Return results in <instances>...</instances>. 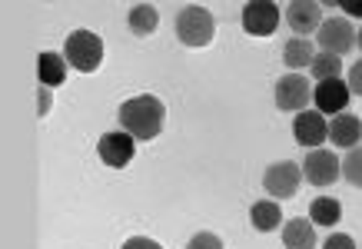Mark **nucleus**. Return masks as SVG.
Segmentation results:
<instances>
[{"mask_svg": "<svg viewBox=\"0 0 362 249\" xmlns=\"http://www.w3.org/2000/svg\"><path fill=\"white\" fill-rule=\"evenodd\" d=\"M163 123H166V107H163V100L153 97V93L133 97L120 107L123 133H130L136 143L156 140V137L163 133Z\"/></svg>", "mask_w": 362, "mask_h": 249, "instance_id": "nucleus-1", "label": "nucleus"}, {"mask_svg": "<svg viewBox=\"0 0 362 249\" xmlns=\"http://www.w3.org/2000/svg\"><path fill=\"white\" fill-rule=\"evenodd\" d=\"M213 33H216V21H213V13L206 7L189 4V7H183L176 13V37H180V44L206 47L213 40Z\"/></svg>", "mask_w": 362, "mask_h": 249, "instance_id": "nucleus-2", "label": "nucleus"}, {"mask_svg": "<svg viewBox=\"0 0 362 249\" xmlns=\"http://www.w3.org/2000/svg\"><path fill=\"white\" fill-rule=\"evenodd\" d=\"M66 64L80 70V74H93L103 64V40L93 30H74L64 44Z\"/></svg>", "mask_w": 362, "mask_h": 249, "instance_id": "nucleus-3", "label": "nucleus"}, {"mask_svg": "<svg viewBox=\"0 0 362 249\" xmlns=\"http://www.w3.org/2000/svg\"><path fill=\"white\" fill-rule=\"evenodd\" d=\"M299 180H303V166H296L293 160H279L266 170L263 186L273 199H293L299 193Z\"/></svg>", "mask_w": 362, "mask_h": 249, "instance_id": "nucleus-4", "label": "nucleus"}, {"mask_svg": "<svg viewBox=\"0 0 362 249\" xmlns=\"http://www.w3.org/2000/svg\"><path fill=\"white\" fill-rule=\"evenodd\" d=\"M279 27V7L273 0H250L243 7V30L250 37H269Z\"/></svg>", "mask_w": 362, "mask_h": 249, "instance_id": "nucleus-5", "label": "nucleus"}, {"mask_svg": "<svg viewBox=\"0 0 362 249\" xmlns=\"http://www.w3.org/2000/svg\"><path fill=\"white\" fill-rule=\"evenodd\" d=\"M309 97H313V87L303 74H286L276 83V107L286 110V113H303Z\"/></svg>", "mask_w": 362, "mask_h": 249, "instance_id": "nucleus-6", "label": "nucleus"}, {"mask_svg": "<svg viewBox=\"0 0 362 249\" xmlns=\"http://www.w3.org/2000/svg\"><path fill=\"white\" fill-rule=\"evenodd\" d=\"M303 176H306L313 186H329L336 183V176H342V163L336 160L332 150H309L306 163H303Z\"/></svg>", "mask_w": 362, "mask_h": 249, "instance_id": "nucleus-7", "label": "nucleus"}, {"mask_svg": "<svg viewBox=\"0 0 362 249\" xmlns=\"http://www.w3.org/2000/svg\"><path fill=\"white\" fill-rule=\"evenodd\" d=\"M319 47H322V54H349L352 47H356V30H352L349 21H342V17H332V21H322L319 27Z\"/></svg>", "mask_w": 362, "mask_h": 249, "instance_id": "nucleus-8", "label": "nucleus"}, {"mask_svg": "<svg viewBox=\"0 0 362 249\" xmlns=\"http://www.w3.org/2000/svg\"><path fill=\"white\" fill-rule=\"evenodd\" d=\"M293 137L296 143H303L306 150H319V143L329 140V123L319 110H303L296 120H293Z\"/></svg>", "mask_w": 362, "mask_h": 249, "instance_id": "nucleus-9", "label": "nucleus"}, {"mask_svg": "<svg viewBox=\"0 0 362 249\" xmlns=\"http://www.w3.org/2000/svg\"><path fill=\"white\" fill-rule=\"evenodd\" d=\"M97 153H100V160L107 163V166H127V163L133 160V153H136V140H133L130 133H123V130H113V133H103L97 143Z\"/></svg>", "mask_w": 362, "mask_h": 249, "instance_id": "nucleus-10", "label": "nucleus"}, {"mask_svg": "<svg viewBox=\"0 0 362 249\" xmlns=\"http://www.w3.org/2000/svg\"><path fill=\"white\" fill-rule=\"evenodd\" d=\"M349 97L352 90L349 83H342V80H322V83H316L313 87V100H316V110L326 117V113H346V107H349Z\"/></svg>", "mask_w": 362, "mask_h": 249, "instance_id": "nucleus-11", "label": "nucleus"}, {"mask_svg": "<svg viewBox=\"0 0 362 249\" xmlns=\"http://www.w3.org/2000/svg\"><path fill=\"white\" fill-rule=\"evenodd\" d=\"M286 21L296 33H313L322 27V11H319L316 0H293L286 7Z\"/></svg>", "mask_w": 362, "mask_h": 249, "instance_id": "nucleus-12", "label": "nucleus"}, {"mask_svg": "<svg viewBox=\"0 0 362 249\" xmlns=\"http://www.w3.org/2000/svg\"><path fill=\"white\" fill-rule=\"evenodd\" d=\"M329 140L342 150H352L356 143L362 140V120L356 113H339V117H332L329 123Z\"/></svg>", "mask_w": 362, "mask_h": 249, "instance_id": "nucleus-13", "label": "nucleus"}, {"mask_svg": "<svg viewBox=\"0 0 362 249\" xmlns=\"http://www.w3.org/2000/svg\"><path fill=\"white\" fill-rule=\"evenodd\" d=\"M283 246L286 249H313L316 246V229H313V223L303 216L289 219L283 226Z\"/></svg>", "mask_w": 362, "mask_h": 249, "instance_id": "nucleus-14", "label": "nucleus"}, {"mask_svg": "<svg viewBox=\"0 0 362 249\" xmlns=\"http://www.w3.org/2000/svg\"><path fill=\"white\" fill-rule=\"evenodd\" d=\"M37 76L44 87H60L66 80V57L60 54H40L37 57Z\"/></svg>", "mask_w": 362, "mask_h": 249, "instance_id": "nucleus-15", "label": "nucleus"}, {"mask_svg": "<svg viewBox=\"0 0 362 249\" xmlns=\"http://www.w3.org/2000/svg\"><path fill=\"white\" fill-rule=\"evenodd\" d=\"M250 219H252V229H259V233H273V229L283 223V209H279L276 199H259V203H252Z\"/></svg>", "mask_w": 362, "mask_h": 249, "instance_id": "nucleus-16", "label": "nucleus"}, {"mask_svg": "<svg viewBox=\"0 0 362 249\" xmlns=\"http://www.w3.org/2000/svg\"><path fill=\"white\" fill-rule=\"evenodd\" d=\"M313 60H316V50H313V44H309L306 37H293V40L283 47V64L293 66V70L313 66Z\"/></svg>", "mask_w": 362, "mask_h": 249, "instance_id": "nucleus-17", "label": "nucleus"}, {"mask_svg": "<svg viewBox=\"0 0 362 249\" xmlns=\"http://www.w3.org/2000/svg\"><path fill=\"white\" fill-rule=\"evenodd\" d=\"M156 23H160V13H156L153 4H136L127 17V27H130L136 37H150L156 30Z\"/></svg>", "mask_w": 362, "mask_h": 249, "instance_id": "nucleus-18", "label": "nucleus"}, {"mask_svg": "<svg viewBox=\"0 0 362 249\" xmlns=\"http://www.w3.org/2000/svg\"><path fill=\"white\" fill-rule=\"evenodd\" d=\"M309 219H313L316 226H336V223L342 219L339 199H332V196H319V199H313V206H309Z\"/></svg>", "mask_w": 362, "mask_h": 249, "instance_id": "nucleus-19", "label": "nucleus"}, {"mask_svg": "<svg viewBox=\"0 0 362 249\" xmlns=\"http://www.w3.org/2000/svg\"><path fill=\"white\" fill-rule=\"evenodd\" d=\"M313 76H316V83H322V80H339L342 74V60L336 54H316V60H313Z\"/></svg>", "mask_w": 362, "mask_h": 249, "instance_id": "nucleus-20", "label": "nucleus"}, {"mask_svg": "<svg viewBox=\"0 0 362 249\" xmlns=\"http://www.w3.org/2000/svg\"><path fill=\"white\" fill-rule=\"evenodd\" d=\"M342 176H346L352 186L362 190V146H352V150L346 153V160H342Z\"/></svg>", "mask_w": 362, "mask_h": 249, "instance_id": "nucleus-21", "label": "nucleus"}, {"mask_svg": "<svg viewBox=\"0 0 362 249\" xmlns=\"http://www.w3.org/2000/svg\"><path fill=\"white\" fill-rule=\"evenodd\" d=\"M187 249H223V239L216 236V233H206V229H203V233H197V236L189 239Z\"/></svg>", "mask_w": 362, "mask_h": 249, "instance_id": "nucleus-22", "label": "nucleus"}, {"mask_svg": "<svg viewBox=\"0 0 362 249\" xmlns=\"http://www.w3.org/2000/svg\"><path fill=\"white\" fill-rule=\"evenodd\" d=\"M322 249H356V239L346 236V233H332V236L322 243Z\"/></svg>", "mask_w": 362, "mask_h": 249, "instance_id": "nucleus-23", "label": "nucleus"}, {"mask_svg": "<svg viewBox=\"0 0 362 249\" xmlns=\"http://www.w3.org/2000/svg\"><path fill=\"white\" fill-rule=\"evenodd\" d=\"M123 249H163V246L150 236H130L127 243H123Z\"/></svg>", "mask_w": 362, "mask_h": 249, "instance_id": "nucleus-24", "label": "nucleus"}, {"mask_svg": "<svg viewBox=\"0 0 362 249\" xmlns=\"http://www.w3.org/2000/svg\"><path fill=\"white\" fill-rule=\"evenodd\" d=\"M346 83H349L352 93H359V97H362V60H359V64H352L349 80H346Z\"/></svg>", "mask_w": 362, "mask_h": 249, "instance_id": "nucleus-25", "label": "nucleus"}, {"mask_svg": "<svg viewBox=\"0 0 362 249\" xmlns=\"http://www.w3.org/2000/svg\"><path fill=\"white\" fill-rule=\"evenodd\" d=\"M339 7L349 13V17H362V4H359V0H342Z\"/></svg>", "mask_w": 362, "mask_h": 249, "instance_id": "nucleus-26", "label": "nucleus"}, {"mask_svg": "<svg viewBox=\"0 0 362 249\" xmlns=\"http://www.w3.org/2000/svg\"><path fill=\"white\" fill-rule=\"evenodd\" d=\"M47 110H50V93H47V90H40V117H44Z\"/></svg>", "mask_w": 362, "mask_h": 249, "instance_id": "nucleus-27", "label": "nucleus"}, {"mask_svg": "<svg viewBox=\"0 0 362 249\" xmlns=\"http://www.w3.org/2000/svg\"><path fill=\"white\" fill-rule=\"evenodd\" d=\"M356 44H359V47H362V30H359V33H356Z\"/></svg>", "mask_w": 362, "mask_h": 249, "instance_id": "nucleus-28", "label": "nucleus"}]
</instances>
